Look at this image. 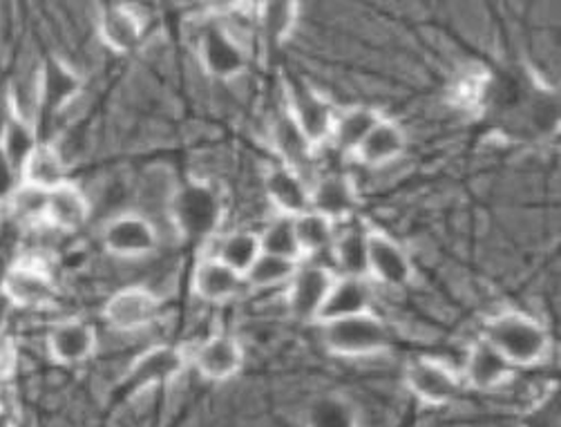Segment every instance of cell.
Returning <instances> with one entry per match:
<instances>
[{
	"mask_svg": "<svg viewBox=\"0 0 561 427\" xmlns=\"http://www.w3.org/2000/svg\"><path fill=\"white\" fill-rule=\"evenodd\" d=\"M168 216L175 222L178 231L188 238H208L217 231L221 220V201L215 188L206 182H188L178 186Z\"/></svg>",
	"mask_w": 561,
	"mask_h": 427,
	"instance_id": "3",
	"label": "cell"
},
{
	"mask_svg": "<svg viewBox=\"0 0 561 427\" xmlns=\"http://www.w3.org/2000/svg\"><path fill=\"white\" fill-rule=\"evenodd\" d=\"M191 365L199 377L210 383H227L236 379L244 367V347L231 334H213L202 341L191 354Z\"/></svg>",
	"mask_w": 561,
	"mask_h": 427,
	"instance_id": "11",
	"label": "cell"
},
{
	"mask_svg": "<svg viewBox=\"0 0 561 427\" xmlns=\"http://www.w3.org/2000/svg\"><path fill=\"white\" fill-rule=\"evenodd\" d=\"M335 262L343 269L341 276L367 278V231H347L333 240Z\"/></svg>",
	"mask_w": 561,
	"mask_h": 427,
	"instance_id": "31",
	"label": "cell"
},
{
	"mask_svg": "<svg viewBox=\"0 0 561 427\" xmlns=\"http://www.w3.org/2000/svg\"><path fill=\"white\" fill-rule=\"evenodd\" d=\"M335 280H339V274L329 269V266H318V264L305 266L302 262L298 266L296 276L287 285V304L291 313L300 320H307V323H316L318 313Z\"/></svg>",
	"mask_w": 561,
	"mask_h": 427,
	"instance_id": "13",
	"label": "cell"
},
{
	"mask_svg": "<svg viewBox=\"0 0 561 427\" xmlns=\"http://www.w3.org/2000/svg\"><path fill=\"white\" fill-rule=\"evenodd\" d=\"M68 182V162L61 148L54 141H41L25 159L21 169V184L49 193Z\"/></svg>",
	"mask_w": 561,
	"mask_h": 427,
	"instance_id": "22",
	"label": "cell"
},
{
	"mask_svg": "<svg viewBox=\"0 0 561 427\" xmlns=\"http://www.w3.org/2000/svg\"><path fill=\"white\" fill-rule=\"evenodd\" d=\"M90 218L92 199L81 186L68 182L47 193L43 227H49L51 231L59 233H77L90 222Z\"/></svg>",
	"mask_w": 561,
	"mask_h": 427,
	"instance_id": "14",
	"label": "cell"
},
{
	"mask_svg": "<svg viewBox=\"0 0 561 427\" xmlns=\"http://www.w3.org/2000/svg\"><path fill=\"white\" fill-rule=\"evenodd\" d=\"M101 244L112 257L141 259L159 246V231L144 212L126 210L105 222Z\"/></svg>",
	"mask_w": 561,
	"mask_h": 427,
	"instance_id": "6",
	"label": "cell"
},
{
	"mask_svg": "<svg viewBox=\"0 0 561 427\" xmlns=\"http://www.w3.org/2000/svg\"><path fill=\"white\" fill-rule=\"evenodd\" d=\"M45 199H47V193L21 184V186L14 191V195L8 199L5 208L12 212V216H14L19 222H25V224H43Z\"/></svg>",
	"mask_w": 561,
	"mask_h": 427,
	"instance_id": "33",
	"label": "cell"
},
{
	"mask_svg": "<svg viewBox=\"0 0 561 427\" xmlns=\"http://www.w3.org/2000/svg\"><path fill=\"white\" fill-rule=\"evenodd\" d=\"M199 64L206 74L233 81L247 70V55L231 27H210L199 36Z\"/></svg>",
	"mask_w": 561,
	"mask_h": 427,
	"instance_id": "12",
	"label": "cell"
},
{
	"mask_svg": "<svg viewBox=\"0 0 561 427\" xmlns=\"http://www.w3.org/2000/svg\"><path fill=\"white\" fill-rule=\"evenodd\" d=\"M287 115L294 119V124L298 126V130L302 132V137L309 141L311 148L331 139L335 113L318 92L313 90L294 92Z\"/></svg>",
	"mask_w": 561,
	"mask_h": 427,
	"instance_id": "21",
	"label": "cell"
},
{
	"mask_svg": "<svg viewBox=\"0 0 561 427\" xmlns=\"http://www.w3.org/2000/svg\"><path fill=\"white\" fill-rule=\"evenodd\" d=\"M264 191L275 216L294 220L311 210V186L305 182L296 166L279 164L271 169L264 177Z\"/></svg>",
	"mask_w": 561,
	"mask_h": 427,
	"instance_id": "15",
	"label": "cell"
},
{
	"mask_svg": "<svg viewBox=\"0 0 561 427\" xmlns=\"http://www.w3.org/2000/svg\"><path fill=\"white\" fill-rule=\"evenodd\" d=\"M302 262H294L279 255L264 253L253 262L251 269L244 274V285L253 289H275V287H287L291 278L296 276L298 266Z\"/></svg>",
	"mask_w": 561,
	"mask_h": 427,
	"instance_id": "27",
	"label": "cell"
},
{
	"mask_svg": "<svg viewBox=\"0 0 561 427\" xmlns=\"http://www.w3.org/2000/svg\"><path fill=\"white\" fill-rule=\"evenodd\" d=\"M294 229H296V238H298L305 259L309 255L322 253L324 249L333 246L335 224L316 210H307V212H302V216L294 218Z\"/></svg>",
	"mask_w": 561,
	"mask_h": 427,
	"instance_id": "29",
	"label": "cell"
},
{
	"mask_svg": "<svg viewBox=\"0 0 561 427\" xmlns=\"http://www.w3.org/2000/svg\"><path fill=\"white\" fill-rule=\"evenodd\" d=\"M298 21V5L296 3H264L260 5V23L264 34L279 43L285 41Z\"/></svg>",
	"mask_w": 561,
	"mask_h": 427,
	"instance_id": "32",
	"label": "cell"
},
{
	"mask_svg": "<svg viewBox=\"0 0 561 427\" xmlns=\"http://www.w3.org/2000/svg\"><path fill=\"white\" fill-rule=\"evenodd\" d=\"M405 130L397 122L382 117L378 126L360 143V148L354 152V159L367 169H385L389 164H394L397 159H401L405 154Z\"/></svg>",
	"mask_w": 561,
	"mask_h": 427,
	"instance_id": "23",
	"label": "cell"
},
{
	"mask_svg": "<svg viewBox=\"0 0 561 427\" xmlns=\"http://www.w3.org/2000/svg\"><path fill=\"white\" fill-rule=\"evenodd\" d=\"M21 367V345L19 341L0 327V381H10L16 377Z\"/></svg>",
	"mask_w": 561,
	"mask_h": 427,
	"instance_id": "34",
	"label": "cell"
},
{
	"mask_svg": "<svg viewBox=\"0 0 561 427\" xmlns=\"http://www.w3.org/2000/svg\"><path fill=\"white\" fill-rule=\"evenodd\" d=\"M360 206V193L354 177L343 173H331L320 177L311 186V210L320 212L333 224L354 216Z\"/></svg>",
	"mask_w": 561,
	"mask_h": 427,
	"instance_id": "17",
	"label": "cell"
},
{
	"mask_svg": "<svg viewBox=\"0 0 561 427\" xmlns=\"http://www.w3.org/2000/svg\"><path fill=\"white\" fill-rule=\"evenodd\" d=\"M36 83H38V99H41V108L59 115L66 113L70 105H75L83 81L81 74L68 66L61 59H47L38 70H36Z\"/></svg>",
	"mask_w": 561,
	"mask_h": 427,
	"instance_id": "16",
	"label": "cell"
},
{
	"mask_svg": "<svg viewBox=\"0 0 561 427\" xmlns=\"http://www.w3.org/2000/svg\"><path fill=\"white\" fill-rule=\"evenodd\" d=\"M45 349L54 362L77 367L96 354L99 334L83 318H64L47 330Z\"/></svg>",
	"mask_w": 561,
	"mask_h": 427,
	"instance_id": "10",
	"label": "cell"
},
{
	"mask_svg": "<svg viewBox=\"0 0 561 427\" xmlns=\"http://www.w3.org/2000/svg\"><path fill=\"white\" fill-rule=\"evenodd\" d=\"M0 427H14V423L5 409H0Z\"/></svg>",
	"mask_w": 561,
	"mask_h": 427,
	"instance_id": "36",
	"label": "cell"
},
{
	"mask_svg": "<svg viewBox=\"0 0 561 427\" xmlns=\"http://www.w3.org/2000/svg\"><path fill=\"white\" fill-rule=\"evenodd\" d=\"M405 388L430 407H440L453 403L461 388L463 379L461 371H457L453 365H447L440 358L432 356H419L408 362L405 367Z\"/></svg>",
	"mask_w": 561,
	"mask_h": 427,
	"instance_id": "5",
	"label": "cell"
},
{
	"mask_svg": "<svg viewBox=\"0 0 561 427\" xmlns=\"http://www.w3.org/2000/svg\"><path fill=\"white\" fill-rule=\"evenodd\" d=\"M144 19L128 5H107L96 19V36L115 55H128L144 38Z\"/></svg>",
	"mask_w": 561,
	"mask_h": 427,
	"instance_id": "20",
	"label": "cell"
},
{
	"mask_svg": "<svg viewBox=\"0 0 561 427\" xmlns=\"http://www.w3.org/2000/svg\"><path fill=\"white\" fill-rule=\"evenodd\" d=\"M38 143H41L38 126L12 115L3 135H0V154H3L8 162L21 173L25 159L34 152Z\"/></svg>",
	"mask_w": 561,
	"mask_h": 427,
	"instance_id": "28",
	"label": "cell"
},
{
	"mask_svg": "<svg viewBox=\"0 0 561 427\" xmlns=\"http://www.w3.org/2000/svg\"><path fill=\"white\" fill-rule=\"evenodd\" d=\"M191 365L188 351L175 345H154L141 351L126 369V385L135 392H148L152 388H165L175 383Z\"/></svg>",
	"mask_w": 561,
	"mask_h": 427,
	"instance_id": "8",
	"label": "cell"
},
{
	"mask_svg": "<svg viewBox=\"0 0 561 427\" xmlns=\"http://www.w3.org/2000/svg\"><path fill=\"white\" fill-rule=\"evenodd\" d=\"M382 115L369 105H352L343 113H335L331 139L343 150L345 154L354 157V152L360 148V143L367 139V135L378 126Z\"/></svg>",
	"mask_w": 561,
	"mask_h": 427,
	"instance_id": "25",
	"label": "cell"
},
{
	"mask_svg": "<svg viewBox=\"0 0 561 427\" xmlns=\"http://www.w3.org/2000/svg\"><path fill=\"white\" fill-rule=\"evenodd\" d=\"M0 296L10 307L36 311L54 304L59 287L45 266L34 259H21L8 266L0 278Z\"/></svg>",
	"mask_w": 561,
	"mask_h": 427,
	"instance_id": "4",
	"label": "cell"
},
{
	"mask_svg": "<svg viewBox=\"0 0 561 427\" xmlns=\"http://www.w3.org/2000/svg\"><path fill=\"white\" fill-rule=\"evenodd\" d=\"M208 255H215L217 259H221L236 274H240L244 278V274L251 269L253 262L262 255V242H260V233L251 231V229H236L224 233L217 240V249Z\"/></svg>",
	"mask_w": 561,
	"mask_h": 427,
	"instance_id": "26",
	"label": "cell"
},
{
	"mask_svg": "<svg viewBox=\"0 0 561 427\" xmlns=\"http://www.w3.org/2000/svg\"><path fill=\"white\" fill-rule=\"evenodd\" d=\"M318 327L324 349L341 358L376 356L389 349L391 343L387 325L374 311L331 320V323H322Z\"/></svg>",
	"mask_w": 561,
	"mask_h": 427,
	"instance_id": "2",
	"label": "cell"
},
{
	"mask_svg": "<svg viewBox=\"0 0 561 427\" xmlns=\"http://www.w3.org/2000/svg\"><path fill=\"white\" fill-rule=\"evenodd\" d=\"M242 287L244 278L215 255H204L195 264L191 276V289L195 298L213 304H224L233 300L242 291Z\"/></svg>",
	"mask_w": 561,
	"mask_h": 427,
	"instance_id": "19",
	"label": "cell"
},
{
	"mask_svg": "<svg viewBox=\"0 0 561 427\" xmlns=\"http://www.w3.org/2000/svg\"><path fill=\"white\" fill-rule=\"evenodd\" d=\"M515 373V367L503 358L488 341L477 338L470 345L461 379L468 383L472 390L479 392H492L499 390L501 385H506Z\"/></svg>",
	"mask_w": 561,
	"mask_h": 427,
	"instance_id": "18",
	"label": "cell"
},
{
	"mask_svg": "<svg viewBox=\"0 0 561 427\" xmlns=\"http://www.w3.org/2000/svg\"><path fill=\"white\" fill-rule=\"evenodd\" d=\"M260 242H262L264 253L287 257V259H294V262H305L291 218L275 216L273 222L260 233Z\"/></svg>",
	"mask_w": 561,
	"mask_h": 427,
	"instance_id": "30",
	"label": "cell"
},
{
	"mask_svg": "<svg viewBox=\"0 0 561 427\" xmlns=\"http://www.w3.org/2000/svg\"><path fill=\"white\" fill-rule=\"evenodd\" d=\"M10 119H12V111H10L8 99H5V94H3V96H0V135H3V130H5V126H8Z\"/></svg>",
	"mask_w": 561,
	"mask_h": 427,
	"instance_id": "35",
	"label": "cell"
},
{
	"mask_svg": "<svg viewBox=\"0 0 561 427\" xmlns=\"http://www.w3.org/2000/svg\"><path fill=\"white\" fill-rule=\"evenodd\" d=\"M367 278L385 287H405L414 278L410 253L380 229L367 231Z\"/></svg>",
	"mask_w": 561,
	"mask_h": 427,
	"instance_id": "9",
	"label": "cell"
},
{
	"mask_svg": "<svg viewBox=\"0 0 561 427\" xmlns=\"http://www.w3.org/2000/svg\"><path fill=\"white\" fill-rule=\"evenodd\" d=\"M488 341L513 367H535L550 351V334L537 318L522 311L492 315L483 327Z\"/></svg>",
	"mask_w": 561,
	"mask_h": 427,
	"instance_id": "1",
	"label": "cell"
},
{
	"mask_svg": "<svg viewBox=\"0 0 561 427\" xmlns=\"http://www.w3.org/2000/svg\"><path fill=\"white\" fill-rule=\"evenodd\" d=\"M161 311V298L146 285H128L103 304L105 325L117 334H137L150 327Z\"/></svg>",
	"mask_w": 561,
	"mask_h": 427,
	"instance_id": "7",
	"label": "cell"
},
{
	"mask_svg": "<svg viewBox=\"0 0 561 427\" xmlns=\"http://www.w3.org/2000/svg\"><path fill=\"white\" fill-rule=\"evenodd\" d=\"M371 311V285L367 278H356V276H341L333 282L320 313L316 325L331 323V320L339 318H350Z\"/></svg>",
	"mask_w": 561,
	"mask_h": 427,
	"instance_id": "24",
	"label": "cell"
}]
</instances>
